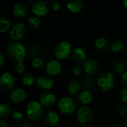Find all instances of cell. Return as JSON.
<instances>
[{
    "mask_svg": "<svg viewBox=\"0 0 127 127\" xmlns=\"http://www.w3.org/2000/svg\"><path fill=\"white\" fill-rule=\"evenodd\" d=\"M83 87L86 90H92L95 88V82L94 80L92 77H86L83 80Z\"/></svg>",
    "mask_w": 127,
    "mask_h": 127,
    "instance_id": "484cf974",
    "label": "cell"
},
{
    "mask_svg": "<svg viewBox=\"0 0 127 127\" xmlns=\"http://www.w3.org/2000/svg\"><path fill=\"white\" fill-rule=\"evenodd\" d=\"M121 100L127 103V89H123L121 92Z\"/></svg>",
    "mask_w": 127,
    "mask_h": 127,
    "instance_id": "836d02e7",
    "label": "cell"
},
{
    "mask_svg": "<svg viewBox=\"0 0 127 127\" xmlns=\"http://www.w3.org/2000/svg\"><path fill=\"white\" fill-rule=\"evenodd\" d=\"M15 83L14 77L9 72H4L0 78V86L4 90H10L13 88Z\"/></svg>",
    "mask_w": 127,
    "mask_h": 127,
    "instance_id": "ba28073f",
    "label": "cell"
},
{
    "mask_svg": "<svg viewBox=\"0 0 127 127\" xmlns=\"http://www.w3.org/2000/svg\"><path fill=\"white\" fill-rule=\"evenodd\" d=\"M77 118L80 124L83 125H87L89 124L92 119V113L89 107L85 106L79 109Z\"/></svg>",
    "mask_w": 127,
    "mask_h": 127,
    "instance_id": "52a82bcc",
    "label": "cell"
},
{
    "mask_svg": "<svg viewBox=\"0 0 127 127\" xmlns=\"http://www.w3.org/2000/svg\"><path fill=\"white\" fill-rule=\"evenodd\" d=\"M72 72L74 75H80L82 73V69L80 66H74L73 68Z\"/></svg>",
    "mask_w": 127,
    "mask_h": 127,
    "instance_id": "d590c367",
    "label": "cell"
},
{
    "mask_svg": "<svg viewBox=\"0 0 127 127\" xmlns=\"http://www.w3.org/2000/svg\"><path fill=\"white\" fill-rule=\"evenodd\" d=\"M95 45L97 48V49L101 51H106L109 49V44L108 42V40L106 38L100 37L96 39L95 42Z\"/></svg>",
    "mask_w": 127,
    "mask_h": 127,
    "instance_id": "ffe728a7",
    "label": "cell"
},
{
    "mask_svg": "<svg viewBox=\"0 0 127 127\" xmlns=\"http://www.w3.org/2000/svg\"><path fill=\"white\" fill-rule=\"evenodd\" d=\"M66 5H67V8L74 13L80 12L84 7V4L83 3V1L78 0L69 1L67 2Z\"/></svg>",
    "mask_w": 127,
    "mask_h": 127,
    "instance_id": "ac0fdd59",
    "label": "cell"
},
{
    "mask_svg": "<svg viewBox=\"0 0 127 127\" xmlns=\"http://www.w3.org/2000/svg\"><path fill=\"white\" fill-rule=\"evenodd\" d=\"M26 115L31 121H39L42 116V109L40 103L34 100L28 103L26 108Z\"/></svg>",
    "mask_w": 127,
    "mask_h": 127,
    "instance_id": "7a4b0ae2",
    "label": "cell"
},
{
    "mask_svg": "<svg viewBox=\"0 0 127 127\" xmlns=\"http://www.w3.org/2000/svg\"><path fill=\"white\" fill-rule=\"evenodd\" d=\"M78 99L81 103L85 104V105L89 104L92 102V100L93 99L92 94L88 90H83L80 93Z\"/></svg>",
    "mask_w": 127,
    "mask_h": 127,
    "instance_id": "d6986e66",
    "label": "cell"
},
{
    "mask_svg": "<svg viewBox=\"0 0 127 127\" xmlns=\"http://www.w3.org/2000/svg\"><path fill=\"white\" fill-rule=\"evenodd\" d=\"M36 81L34 76L31 74H25L22 77V83L25 86H32Z\"/></svg>",
    "mask_w": 127,
    "mask_h": 127,
    "instance_id": "4316f807",
    "label": "cell"
},
{
    "mask_svg": "<svg viewBox=\"0 0 127 127\" xmlns=\"http://www.w3.org/2000/svg\"><path fill=\"white\" fill-rule=\"evenodd\" d=\"M28 13V6L25 3L19 2L14 5L13 15L19 17L25 16Z\"/></svg>",
    "mask_w": 127,
    "mask_h": 127,
    "instance_id": "e0dca14e",
    "label": "cell"
},
{
    "mask_svg": "<svg viewBox=\"0 0 127 127\" xmlns=\"http://www.w3.org/2000/svg\"><path fill=\"white\" fill-rule=\"evenodd\" d=\"M32 12L37 16H45L48 13V7L44 1H36L31 7Z\"/></svg>",
    "mask_w": 127,
    "mask_h": 127,
    "instance_id": "8fae6325",
    "label": "cell"
},
{
    "mask_svg": "<svg viewBox=\"0 0 127 127\" xmlns=\"http://www.w3.org/2000/svg\"><path fill=\"white\" fill-rule=\"evenodd\" d=\"M124 124H125V127H127V118L125 119V121H124Z\"/></svg>",
    "mask_w": 127,
    "mask_h": 127,
    "instance_id": "b9f144b4",
    "label": "cell"
},
{
    "mask_svg": "<svg viewBox=\"0 0 127 127\" xmlns=\"http://www.w3.org/2000/svg\"><path fill=\"white\" fill-rule=\"evenodd\" d=\"M11 22L7 16H1L0 19V32L4 33L10 28Z\"/></svg>",
    "mask_w": 127,
    "mask_h": 127,
    "instance_id": "7402d4cb",
    "label": "cell"
},
{
    "mask_svg": "<svg viewBox=\"0 0 127 127\" xmlns=\"http://www.w3.org/2000/svg\"><path fill=\"white\" fill-rule=\"evenodd\" d=\"M5 63V58L3 53H0V66H3Z\"/></svg>",
    "mask_w": 127,
    "mask_h": 127,
    "instance_id": "74e56055",
    "label": "cell"
},
{
    "mask_svg": "<svg viewBox=\"0 0 127 127\" xmlns=\"http://www.w3.org/2000/svg\"><path fill=\"white\" fill-rule=\"evenodd\" d=\"M112 71L116 74H123L126 71V65L121 61L115 62L112 65Z\"/></svg>",
    "mask_w": 127,
    "mask_h": 127,
    "instance_id": "603a6c76",
    "label": "cell"
},
{
    "mask_svg": "<svg viewBox=\"0 0 127 127\" xmlns=\"http://www.w3.org/2000/svg\"><path fill=\"white\" fill-rule=\"evenodd\" d=\"M15 71L17 74H22L25 71V64L22 63V62H19V63H17L16 65H15Z\"/></svg>",
    "mask_w": 127,
    "mask_h": 127,
    "instance_id": "1f68e13d",
    "label": "cell"
},
{
    "mask_svg": "<svg viewBox=\"0 0 127 127\" xmlns=\"http://www.w3.org/2000/svg\"><path fill=\"white\" fill-rule=\"evenodd\" d=\"M10 109L7 104L6 103H1L0 104V117L5 118L10 115Z\"/></svg>",
    "mask_w": 127,
    "mask_h": 127,
    "instance_id": "f1b7e54d",
    "label": "cell"
},
{
    "mask_svg": "<svg viewBox=\"0 0 127 127\" xmlns=\"http://www.w3.org/2000/svg\"><path fill=\"white\" fill-rule=\"evenodd\" d=\"M118 112L121 116L127 115V106L124 105H121L118 108Z\"/></svg>",
    "mask_w": 127,
    "mask_h": 127,
    "instance_id": "d6a6232c",
    "label": "cell"
},
{
    "mask_svg": "<svg viewBox=\"0 0 127 127\" xmlns=\"http://www.w3.org/2000/svg\"><path fill=\"white\" fill-rule=\"evenodd\" d=\"M26 98V93L22 89H16L13 90L10 95V100L14 103H20Z\"/></svg>",
    "mask_w": 127,
    "mask_h": 127,
    "instance_id": "9a60e30c",
    "label": "cell"
},
{
    "mask_svg": "<svg viewBox=\"0 0 127 127\" xmlns=\"http://www.w3.org/2000/svg\"><path fill=\"white\" fill-rule=\"evenodd\" d=\"M83 68H84V71L86 72V74L89 75H92V74L97 73L99 71L100 64L97 60L90 59V60H86L84 63Z\"/></svg>",
    "mask_w": 127,
    "mask_h": 127,
    "instance_id": "7c38bea8",
    "label": "cell"
},
{
    "mask_svg": "<svg viewBox=\"0 0 127 127\" xmlns=\"http://www.w3.org/2000/svg\"><path fill=\"white\" fill-rule=\"evenodd\" d=\"M123 4H124V6L125 7H127V0H124V1H123Z\"/></svg>",
    "mask_w": 127,
    "mask_h": 127,
    "instance_id": "60d3db41",
    "label": "cell"
},
{
    "mask_svg": "<svg viewBox=\"0 0 127 127\" xmlns=\"http://www.w3.org/2000/svg\"><path fill=\"white\" fill-rule=\"evenodd\" d=\"M0 127H8L7 122L5 121H4L3 119L0 120Z\"/></svg>",
    "mask_w": 127,
    "mask_h": 127,
    "instance_id": "f35d334b",
    "label": "cell"
},
{
    "mask_svg": "<svg viewBox=\"0 0 127 127\" xmlns=\"http://www.w3.org/2000/svg\"><path fill=\"white\" fill-rule=\"evenodd\" d=\"M111 49L112 51H113L114 52H119L121 51L123 48H124V44L121 41L119 40H115L114 41L112 45H111Z\"/></svg>",
    "mask_w": 127,
    "mask_h": 127,
    "instance_id": "f546056e",
    "label": "cell"
},
{
    "mask_svg": "<svg viewBox=\"0 0 127 127\" xmlns=\"http://www.w3.org/2000/svg\"><path fill=\"white\" fill-rule=\"evenodd\" d=\"M6 51L8 56L17 63L22 62L27 54L25 46L16 42L9 43L6 47Z\"/></svg>",
    "mask_w": 127,
    "mask_h": 127,
    "instance_id": "6da1fadb",
    "label": "cell"
},
{
    "mask_svg": "<svg viewBox=\"0 0 127 127\" xmlns=\"http://www.w3.org/2000/svg\"><path fill=\"white\" fill-rule=\"evenodd\" d=\"M57 98L56 96L49 92H43L39 96V103L42 106L51 108L54 106Z\"/></svg>",
    "mask_w": 127,
    "mask_h": 127,
    "instance_id": "9c48e42d",
    "label": "cell"
},
{
    "mask_svg": "<svg viewBox=\"0 0 127 127\" xmlns=\"http://www.w3.org/2000/svg\"><path fill=\"white\" fill-rule=\"evenodd\" d=\"M40 53H41V50L39 49V48H38L36 45L31 46L27 51V54L28 55V57L33 59L37 58L38 56L40 55Z\"/></svg>",
    "mask_w": 127,
    "mask_h": 127,
    "instance_id": "d4e9b609",
    "label": "cell"
},
{
    "mask_svg": "<svg viewBox=\"0 0 127 127\" xmlns=\"http://www.w3.org/2000/svg\"><path fill=\"white\" fill-rule=\"evenodd\" d=\"M58 108L62 114L71 115L76 109V103L71 97H65L58 101Z\"/></svg>",
    "mask_w": 127,
    "mask_h": 127,
    "instance_id": "277c9868",
    "label": "cell"
},
{
    "mask_svg": "<svg viewBox=\"0 0 127 127\" xmlns=\"http://www.w3.org/2000/svg\"><path fill=\"white\" fill-rule=\"evenodd\" d=\"M97 84L105 92L109 91L114 86V77L111 72L103 71L97 78Z\"/></svg>",
    "mask_w": 127,
    "mask_h": 127,
    "instance_id": "5b68a950",
    "label": "cell"
},
{
    "mask_svg": "<svg viewBox=\"0 0 127 127\" xmlns=\"http://www.w3.org/2000/svg\"><path fill=\"white\" fill-rule=\"evenodd\" d=\"M44 122L48 127H57L60 122L59 115L56 112H52V111L47 112L44 115Z\"/></svg>",
    "mask_w": 127,
    "mask_h": 127,
    "instance_id": "4fadbf2b",
    "label": "cell"
},
{
    "mask_svg": "<svg viewBox=\"0 0 127 127\" xmlns=\"http://www.w3.org/2000/svg\"><path fill=\"white\" fill-rule=\"evenodd\" d=\"M31 65L33 66V68L35 69V70H37V71H40L44 67V62L43 60L39 58V57H37V58H35L32 60V63H31Z\"/></svg>",
    "mask_w": 127,
    "mask_h": 127,
    "instance_id": "83f0119b",
    "label": "cell"
},
{
    "mask_svg": "<svg viewBox=\"0 0 127 127\" xmlns=\"http://www.w3.org/2000/svg\"><path fill=\"white\" fill-rule=\"evenodd\" d=\"M32 127V126H31V124L30 123L25 121V122H24V123L21 125V127Z\"/></svg>",
    "mask_w": 127,
    "mask_h": 127,
    "instance_id": "ab89813d",
    "label": "cell"
},
{
    "mask_svg": "<svg viewBox=\"0 0 127 127\" xmlns=\"http://www.w3.org/2000/svg\"><path fill=\"white\" fill-rule=\"evenodd\" d=\"M28 25L29 28L33 31L39 27L40 19L37 16H31L28 20Z\"/></svg>",
    "mask_w": 127,
    "mask_h": 127,
    "instance_id": "cb8c5ba5",
    "label": "cell"
},
{
    "mask_svg": "<svg viewBox=\"0 0 127 127\" xmlns=\"http://www.w3.org/2000/svg\"><path fill=\"white\" fill-rule=\"evenodd\" d=\"M67 89H68V92L70 95H77V93L80 92V91L81 89V85L78 81L72 80V81L68 83V86H67Z\"/></svg>",
    "mask_w": 127,
    "mask_h": 127,
    "instance_id": "44dd1931",
    "label": "cell"
},
{
    "mask_svg": "<svg viewBox=\"0 0 127 127\" xmlns=\"http://www.w3.org/2000/svg\"><path fill=\"white\" fill-rule=\"evenodd\" d=\"M121 83L124 86L127 87V71H125L122 74V76H121Z\"/></svg>",
    "mask_w": 127,
    "mask_h": 127,
    "instance_id": "8d00e7d4",
    "label": "cell"
},
{
    "mask_svg": "<svg viewBox=\"0 0 127 127\" xmlns=\"http://www.w3.org/2000/svg\"><path fill=\"white\" fill-rule=\"evenodd\" d=\"M27 28L23 23L15 24L10 31V36L13 40H20L25 37Z\"/></svg>",
    "mask_w": 127,
    "mask_h": 127,
    "instance_id": "8992f818",
    "label": "cell"
},
{
    "mask_svg": "<svg viewBox=\"0 0 127 127\" xmlns=\"http://www.w3.org/2000/svg\"><path fill=\"white\" fill-rule=\"evenodd\" d=\"M45 71L47 74L51 76H57L60 74L62 71V65L58 60H51L45 65Z\"/></svg>",
    "mask_w": 127,
    "mask_h": 127,
    "instance_id": "30bf717a",
    "label": "cell"
},
{
    "mask_svg": "<svg viewBox=\"0 0 127 127\" xmlns=\"http://www.w3.org/2000/svg\"><path fill=\"white\" fill-rule=\"evenodd\" d=\"M54 56L57 59L64 60L69 57L71 53V45L68 42L61 41L54 48Z\"/></svg>",
    "mask_w": 127,
    "mask_h": 127,
    "instance_id": "3957f363",
    "label": "cell"
},
{
    "mask_svg": "<svg viewBox=\"0 0 127 127\" xmlns=\"http://www.w3.org/2000/svg\"><path fill=\"white\" fill-rule=\"evenodd\" d=\"M51 7H52V9H53L54 10L57 11V10H59L60 9V4L58 1H53L52 4H51Z\"/></svg>",
    "mask_w": 127,
    "mask_h": 127,
    "instance_id": "e575fe53",
    "label": "cell"
},
{
    "mask_svg": "<svg viewBox=\"0 0 127 127\" xmlns=\"http://www.w3.org/2000/svg\"><path fill=\"white\" fill-rule=\"evenodd\" d=\"M12 117L13 118V121H16V122H20L22 121L23 119V114L21 112H19V111H15L13 112L12 114Z\"/></svg>",
    "mask_w": 127,
    "mask_h": 127,
    "instance_id": "4dcf8cb0",
    "label": "cell"
},
{
    "mask_svg": "<svg viewBox=\"0 0 127 127\" xmlns=\"http://www.w3.org/2000/svg\"><path fill=\"white\" fill-rule=\"evenodd\" d=\"M54 85V80L48 77H40L36 80V86L41 90H49Z\"/></svg>",
    "mask_w": 127,
    "mask_h": 127,
    "instance_id": "5bb4252c",
    "label": "cell"
},
{
    "mask_svg": "<svg viewBox=\"0 0 127 127\" xmlns=\"http://www.w3.org/2000/svg\"><path fill=\"white\" fill-rule=\"evenodd\" d=\"M72 59L77 63H83L86 59V54L83 48L80 47L76 48L72 53Z\"/></svg>",
    "mask_w": 127,
    "mask_h": 127,
    "instance_id": "2e32d148",
    "label": "cell"
}]
</instances>
